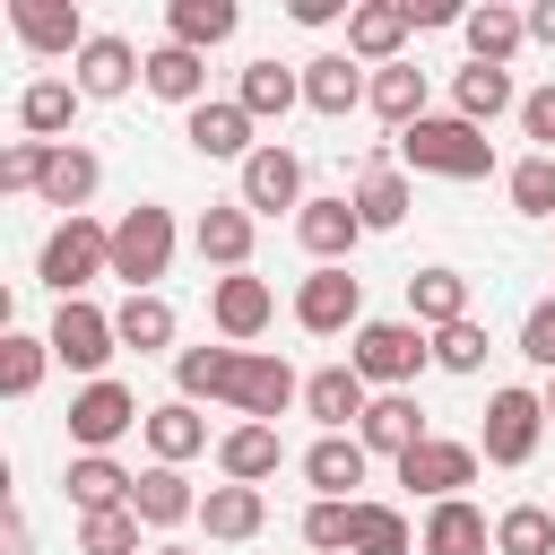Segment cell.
<instances>
[{
    "instance_id": "cell-39",
    "label": "cell",
    "mask_w": 555,
    "mask_h": 555,
    "mask_svg": "<svg viewBox=\"0 0 555 555\" xmlns=\"http://www.w3.org/2000/svg\"><path fill=\"white\" fill-rule=\"evenodd\" d=\"M234 364H243V347H182V356H173V382H182V399L199 408V399H225V390H234Z\"/></svg>"
},
{
    "instance_id": "cell-13",
    "label": "cell",
    "mask_w": 555,
    "mask_h": 555,
    "mask_svg": "<svg viewBox=\"0 0 555 555\" xmlns=\"http://www.w3.org/2000/svg\"><path fill=\"white\" fill-rule=\"evenodd\" d=\"M295 243L312 251V269H347V251L364 243L356 199H304V208H295Z\"/></svg>"
},
{
    "instance_id": "cell-23",
    "label": "cell",
    "mask_w": 555,
    "mask_h": 555,
    "mask_svg": "<svg viewBox=\"0 0 555 555\" xmlns=\"http://www.w3.org/2000/svg\"><path fill=\"white\" fill-rule=\"evenodd\" d=\"M182 139H191L199 156H234V165H251V113H243L234 95H225V104L208 95L199 113H182Z\"/></svg>"
},
{
    "instance_id": "cell-49",
    "label": "cell",
    "mask_w": 555,
    "mask_h": 555,
    "mask_svg": "<svg viewBox=\"0 0 555 555\" xmlns=\"http://www.w3.org/2000/svg\"><path fill=\"white\" fill-rule=\"evenodd\" d=\"M347 520H356V503H312V512H304V546L338 555V546H347Z\"/></svg>"
},
{
    "instance_id": "cell-36",
    "label": "cell",
    "mask_w": 555,
    "mask_h": 555,
    "mask_svg": "<svg viewBox=\"0 0 555 555\" xmlns=\"http://www.w3.org/2000/svg\"><path fill=\"white\" fill-rule=\"evenodd\" d=\"M95 182H104V165H95V147H52V173H43V199L61 208V217H87V199H95Z\"/></svg>"
},
{
    "instance_id": "cell-10",
    "label": "cell",
    "mask_w": 555,
    "mask_h": 555,
    "mask_svg": "<svg viewBox=\"0 0 555 555\" xmlns=\"http://www.w3.org/2000/svg\"><path fill=\"white\" fill-rule=\"evenodd\" d=\"M130 425H147V408H139L121 382H87V390L69 399V442H78V451H113Z\"/></svg>"
},
{
    "instance_id": "cell-27",
    "label": "cell",
    "mask_w": 555,
    "mask_h": 555,
    "mask_svg": "<svg viewBox=\"0 0 555 555\" xmlns=\"http://www.w3.org/2000/svg\"><path fill=\"white\" fill-rule=\"evenodd\" d=\"M364 460H373V451H364L356 434H321V442L304 451V477H312L321 503H356L347 486H364Z\"/></svg>"
},
{
    "instance_id": "cell-28",
    "label": "cell",
    "mask_w": 555,
    "mask_h": 555,
    "mask_svg": "<svg viewBox=\"0 0 555 555\" xmlns=\"http://www.w3.org/2000/svg\"><path fill=\"white\" fill-rule=\"evenodd\" d=\"M468 61H486V69H503L520 43H529V9H512V0H486V9H468Z\"/></svg>"
},
{
    "instance_id": "cell-37",
    "label": "cell",
    "mask_w": 555,
    "mask_h": 555,
    "mask_svg": "<svg viewBox=\"0 0 555 555\" xmlns=\"http://www.w3.org/2000/svg\"><path fill=\"white\" fill-rule=\"evenodd\" d=\"M234 104H243L251 121H269V113H295V104H304V69L251 61V69H243V87H234Z\"/></svg>"
},
{
    "instance_id": "cell-31",
    "label": "cell",
    "mask_w": 555,
    "mask_h": 555,
    "mask_svg": "<svg viewBox=\"0 0 555 555\" xmlns=\"http://www.w3.org/2000/svg\"><path fill=\"white\" fill-rule=\"evenodd\" d=\"M408 321H416V330L468 321V278H460V269H416V278H408Z\"/></svg>"
},
{
    "instance_id": "cell-33",
    "label": "cell",
    "mask_w": 555,
    "mask_h": 555,
    "mask_svg": "<svg viewBox=\"0 0 555 555\" xmlns=\"http://www.w3.org/2000/svg\"><path fill=\"white\" fill-rule=\"evenodd\" d=\"M199 520H208V538L243 546V538H260V520H269V494H260V486H208V494H199Z\"/></svg>"
},
{
    "instance_id": "cell-46",
    "label": "cell",
    "mask_w": 555,
    "mask_h": 555,
    "mask_svg": "<svg viewBox=\"0 0 555 555\" xmlns=\"http://www.w3.org/2000/svg\"><path fill=\"white\" fill-rule=\"evenodd\" d=\"M434 364H442V373H477V364H486V321L468 312V321L434 330Z\"/></svg>"
},
{
    "instance_id": "cell-20",
    "label": "cell",
    "mask_w": 555,
    "mask_h": 555,
    "mask_svg": "<svg viewBox=\"0 0 555 555\" xmlns=\"http://www.w3.org/2000/svg\"><path fill=\"white\" fill-rule=\"evenodd\" d=\"M304 104L312 113H356V104H373V78H364V61L356 52H321V61H304Z\"/></svg>"
},
{
    "instance_id": "cell-25",
    "label": "cell",
    "mask_w": 555,
    "mask_h": 555,
    "mask_svg": "<svg viewBox=\"0 0 555 555\" xmlns=\"http://www.w3.org/2000/svg\"><path fill=\"white\" fill-rule=\"evenodd\" d=\"M147 451H156V468H182V460H199L208 451V416L191 408V399H165V408H147Z\"/></svg>"
},
{
    "instance_id": "cell-2",
    "label": "cell",
    "mask_w": 555,
    "mask_h": 555,
    "mask_svg": "<svg viewBox=\"0 0 555 555\" xmlns=\"http://www.w3.org/2000/svg\"><path fill=\"white\" fill-rule=\"evenodd\" d=\"M35 278H43L61 304H78V286L113 278V225H95V217H61V225L43 234V251H35Z\"/></svg>"
},
{
    "instance_id": "cell-19",
    "label": "cell",
    "mask_w": 555,
    "mask_h": 555,
    "mask_svg": "<svg viewBox=\"0 0 555 555\" xmlns=\"http://www.w3.org/2000/svg\"><path fill=\"white\" fill-rule=\"evenodd\" d=\"M130 486H139V477H130L113 451H78V460L61 468V494L78 503V520H87V512H130Z\"/></svg>"
},
{
    "instance_id": "cell-16",
    "label": "cell",
    "mask_w": 555,
    "mask_h": 555,
    "mask_svg": "<svg viewBox=\"0 0 555 555\" xmlns=\"http://www.w3.org/2000/svg\"><path fill=\"white\" fill-rule=\"evenodd\" d=\"M243 208L251 217H278V208H304V156L295 147H251V165H243Z\"/></svg>"
},
{
    "instance_id": "cell-4",
    "label": "cell",
    "mask_w": 555,
    "mask_h": 555,
    "mask_svg": "<svg viewBox=\"0 0 555 555\" xmlns=\"http://www.w3.org/2000/svg\"><path fill=\"white\" fill-rule=\"evenodd\" d=\"M347 364H356L364 382H382V390H408V382L434 364V338H425L416 321H364L356 347H347Z\"/></svg>"
},
{
    "instance_id": "cell-32",
    "label": "cell",
    "mask_w": 555,
    "mask_h": 555,
    "mask_svg": "<svg viewBox=\"0 0 555 555\" xmlns=\"http://www.w3.org/2000/svg\"><path fill=\"white\" fill-rule=\"evenodd\" d=\"M130 512H139L147 529H182V520H199V494H191L182 468H147V477L130 486Z\"/></svg>"
},
{
    "instance_id": "cell-9",
    "label": "cell",
    "mask_w": 555,
    "mask_h": 555,
    "mask_svg": "<svg viewBox=\"0 0 555 555\" xmlns=\"http://www.w3.org/2000/svg\"><path fill=\"white\" fill-rule=\"evenodd\" d=\"M477 442H442V434H425L408 460H399V486H416L425 503H451V494H468L477 486Z\"/></svg>"
},
{
    "instance_id": "cell-42",
    "label": "cell",
    "mask_w": 555,
    "mask_h": 555,
    "mask_svg": "<svg viewBox=\"0 0 555 555\" xmlns=\"http://www.w3.org/2000/svg\"><path fill=\"white\" fill-rule=\"evenodd\" d=\"M113 330H121V347L156 356V347H173V304H165V295H130V304L113 312Z\"/></svg>"
},
{
    "instance_id": "cell-40",
    "label": "cell",
    "mask_w": 555,
    "mask_h": 555,
    "mask_svg": "<svg viewBox=\"0 0 555 555\" xmlns=\"http://www.w3.org/2000/svg\"><path fill=\"white\" fill-rule=\"evenodd\" d=\"M347 555H408V512H399V503H356Z\"/></svg>"
},
{
    "instance_id": "cell-48",
    "label": "cell",
    "mask_w": 555,
    "mask_h": 555,
    "mask_svg": "<svg viewBox=\"0 0 555 555\" xmlns=\"http://www.w3.org/2000/svg\"><path fill=\"white\" fill-rule=\"evenodd\" d=\"M520 356H529L538 373H555V295L529 304V321H520Z\"/></svg>"
},
{
    "instance_id": "cell-52",
    "label": "cell",
    "mask_w": 555,
    "mask_h": 555,
    "mask_svg": "<svg viewBox=\"0 0 555 555\" xmlns=\"http://www.w3.org/2000/svg\"><path fill=\"white\" fill-rule=\"evenodd\" d=\"M338 9H347V0H286V17H295V26H330Z\"/></svg>"
},
{
    "instance_id": "cell-56",
    "label": "cell",
    "mask_w": 555,
    "mask_h": 555,
    "mask_svg": "<svg viewBox=\"0 0 555 555\" xmlns=\"http://www.w3.org/2000/svg\"><path fill=\"white\" fill-rule=\"evenodd\" d=\"M147 555H182V546H147Z\"/></svg>"
},
{
    "instance_id": "cell-51",
    "label": "cell",
    "mask_w": 555,
    "mask_h": 555,
    "mask_svg": "<svg viewBox=\"0 0 555 555\" xmlns=\"http://www.w3.org/2000/svg\"><path fill=\"white\" fill-rule=\"evenodd\" d=\"M408 17H416V26H468L460 0H408Z\"/></svg>"
},
{
    "instance_id": "cell-44",
    "label": "cell",
    "mask_w": 555,
    "mask_h": 555,
    "mask_svg": "<svg viewBox=\"0 0 555 555\" xmlns=\"http://www.w3.org/2000/svg\"><path fill=\"white\" fill-rule=\"evenodd\" d=\"M503 191H512V208H520V217H555V156H538V147H529V156L503 173Z\"/></svg>"
},
{
    "instance_id": "cell-43",
    "label": "cell",
    "mask_w": 555,
    "mask_h": 555,
    "mask_svg": "<svg viewBox=\"0 0 555 555\" xmlns=\"http://www.w3.org/2000/svg\"><path fill=\"white\" fill-rule=\"evenodd\" d=\"M43 364H52V338H26V330L0 338V390H9V399H26V390L43 382Z\"/></svg>"
},
{
    "instance_id": "cell-21",
    "label": "cell",
    "mask_w": 555,
    "mask_h": 555,
    "mask_svg": "<svg viewBox=\"0 0 555 555\" xmlns=\"http://www.w3.org/2000/svg\"><path fill=\"white\" fill-rule=\"evenodd\" d=\"M408 208H416V191H408V165L373 147V156H364V182H356V217H364V234H390Z\"/></svg>"
},
{
    "instance_id": "cell-54",
    "label": "cell",
    "mask_w": 555,
    "mask_h": 555,
    "mask_svg": "<svg viewBox=\"0 0 555 555\" xmlns=\"http://www.w3.org/2000/svg\"><path fill=\"white\" fill-rule=\"evenodd\" d=\"M529 43H555V0H538V9H529Z\"/></svg>"
},
{
    "instance_id": "cell-34",
    "label": "cell",
    "mask_w": 555,
    "mask_h": 555,
    "mask_svg": "<svg viewBox=\"0 0 555 555\" xmlns=\"http://www.w3.org/2000/svg\"><path fill=\"white\" fill-rule=\"evenodd\" d=\"M225 35H234V0H165V43L217 52Z\"/></svg>"
},
{
    "instance_id": "cell-45",
    "label": "cell",
    "mask_w": 555,
    "mask_h": 555,
    "mask_svg": "<svg viewBox=\"0 0 555 555\" xmlns=\"http://www.w3.org/2000/svg\"><path fill=\"white\" fill-rule=\"evenodd\" d=\"M139 512H87L78 520V555H139Z\"/></svg>"
},
{
    "instance_id": "cell-35",
    "label": "cell",
    "mask_w": 555,
    "mask_h": 555,
    "mask_svg": "<svg viewBox=\"0 0 555 555\" xmlns=\"http://www.w3.org/2000/svg\"><path fill=\"white\" fill-rule=\"evenodd\" d=\"M451 113L460 121H494V113H520V95H512V69H486V61H468L460 78H451Z\"/></svg>"
},
{
    "instance_id": "cell-1",
    "label": "cell",
    "mask_w": 555,
    "mask_h": 555,
    "mask_svg": "<svg viewBox=\"0 0 555 555\" xmlns=\"http://www.w3.org/2000/svg\"><path fill=\"white\" fill-rule=\"evenodd\" d=\"M408 173H434V182H486L494 173V139L477 130V121H460V113H425L416 130H399V147H390Z\"/></svg>"
},
{
    "instance_id": "cell-26",
    "label": "cell",
    "mask_w": 555,
    "mask_h": 555,
    "mask_svg": "<svg viewBox=\"0 0 555 555\" xmlns=\"http://www.w3.org/2000/svg\"><path fill=\"white\" fill-rule=\"evenodd\" d=\"M278 460H286L278 425H225V434H217V468H225V486H260V477H278Z\"/></svg>"
},
{
    "instance_id": "cell-14",
    "label": "cell",
    "mask_w": 555,
    "mask_h": 555,
    "mask_svg": "<svg viewBox=\"0 0 555 555\" xmlns=\"http://www.w3.org/2000/svg\"><path fill=\"white\" fill-rule=\"evenodd\" d=\"M364 408H373V382H364L356 364H321V373H304V416H312L321 434L364 425Z\"/></svg>"
},
{
    "instance_id": "cell-30",
    "label": "cell",
    "mask_w": 555,
    "mask_h": 555,
    "mask_svg": "<svg viewBox=\"0 0 555 555\" xmlns=\"http://www.w3.org/2000/svg\"><path fill=\"white\" fill-rule=\"evenodd\" d=\"M78 78H35L26 95H17V121H26V139H43V147H61V130L78 121Z\"/></svg>"
},
{
    "instance_id": "cell-55",
    "label": "cell",
    "mask_w": 555,
    "mask_h": 555,
    "mask_svg": "<svg viewBox=\"0 0 555 555\" xmlns=\"http://www.w3.org/2000/svg\"><path fill=\"white\" fill-rule=\"evenodd\" d=\"M538 399H546V425H555V382H546V390H538Z\"/></svg>"
},
{
    "instance_id": "cell-11",
    "label": "cell",
    "mask_w": 555,
    "mask_h": 555,
    "mask_svg": "<svg viewBox=\"0 0 555 555\" xmlns=\"http://www.w3.org/2000/svg\"><path fill=\"white\" fill-rule=\"evenodd\" d=\"M269 312H278V295H269V278H251V269H234V278L208 286V321H217L225 347H251V338L269 330Z\"/></svg>"
},
{
    "instance_id": "cell-47",
    "label": "cell",
    "mask_w": 555,
    "mask_h": 555,
    "mask_svg": "<svg viewBox=\"0 0 555 555\" xmlns=\"http://www.w3.org/2000/svg\"><path fill=\"white\" fill-rule=\"evenodd\" d=\"M43 173H52V147L43 139H17L0 156V191H43Z\"/></svg>"
},
{
    "instance_id": "cell-38",
    "label": "cell",
    "mask_w": 555,
    "mask_h": 555,
    "mask_svg": "<svg viewBox=\"0 0 555 555\" xmlns=\"http://www.w3.org/2000/svg\"><path fill=\"white\" fill-rule=\"evenodd\" d=\"M373 113H382L390 130H416V121H425V69H416V61L373 69Z\"/></svg>"
},
{
    "instance_id": "cell-24",
    "label": "cell",
    "mask_w": 555,
    "mask_h": 555,
    "mask_svg": "<svg viewBox=\"0 0 555 555\" xmlns=\"http://www.w3.org/2000/svg\"><path fill=\"white\" fill-rule=\"evenodd\" d=\"M356 442H364V451H382V460H408V451L425 442V416H416V399H408V390H382V399L364 408Z\"/></svg>"
},
{
    "instance_id": "cell-3",
    "label": "cell",
    "mask_w": 555,
    "mask_h": 555,
    "mask_svg": "<svg viewBox=\"0 0 555 555\" xmlns=\"http://www.w3.org/2000/svg\"><path fill=\"white\" fill-rule=\"evenodd\" d=\"M173 208H156V199H139V208H121V225H113V278L130 286V295H156V278L173 269Z\"/></svg>"
},
{
    "instance_id": "cell-8",
    "label": "cell",
    "mask_w": 555,
    "mask_h": 555,
    "mask_svg": "<svg viewBox=\"0 0 555 555\" xmlns=\"http://www.w3.org/2000/svg\"><path fill=\"white\" fill-rule=\"evenodd\" d=\"M295 330H312V338L364 330V278H356V269H312V278L295 286Z\"/></svg>"
},
{
    "instance_id": "cell-17",
    "label": "cell",
    "mask_w": 555,
    "mask_h": 555,
    "mask_svg": "<svg viewBox=\"0 0 555 555\" xmlns=\"http://www.w3.org/2000/svg\"><path fill=\"white\" fill-rule=\"evenodd\" d=\"M9 26H17L43 61H61V52L78 61V52H87V17H78V0H9Z\"/></svg>"
},
{
    "instance_id": "cell-5",
    "label": "cell",
    "mask_w": 555,
    "mask_h": 555,
    "mask_svg": "<svg viewBox=\"0 0 555 555\" xmlns=\"http://www.w3.org/2000/svg\"><path fill=\"white\" fill-rule=\"evenodd\" d=\"M538 434H546V399L512 382V390L486 399V434H477V451H486L494 468H529V460H538Z\"/></svg>"
},
{
    "instance_id": "cell-7",
    "label": "cell",
    "mask_w": 555,
    "mask_h": 555,
    "mask_svg": "<svg viewBox=\"0 0 555 555\" xmlns=\"http://www.w3.org/2000/svg\"><path fill=\"white\" fill-rule=\"evenodd\" d=\"M295 399H304L295 364H286V356H269V347H243V364H234V390H225V408H243V425H278V416H286Z\"/></svg>"
},
{
    "instance_id": "cell-29",
    "label": "cell",
    "mask_w": 555,
    "mask_h": 555,
    "mask_svg": "<svg viewBox=\"0 0 555 555\" xmlns=\"http://www.w3.org/2000/svg\"><path fill=\"white\" fill-rule=\"evenodd\" d=\"M147 95H165V104H182V113H199V104H208V52H182V43H156V52H147Z\"/></svg>"
},
{
    "instance_id": "cell-53",
    "label": "cell",
    "mask_w": 555,
    "mask_h": 555,
    "mask_svg": "<svg viewBox=\"0 0 555 555\" xmlns=\"http://www.w3.org/2000/svg\"><path fill=\"white\" fill-rule=\"evenodd\" d=\"M0 555H35V529H26L17 512H9V529H0Z\"/></svg>"
},
{
    "instance_id": "cell-12",
    "label": "cell",
    "mask_w": 555,
    "mask_h": 555,
    "mask_svg": "<svg viewBox=\"0 0 555 555\" xmlns=\"http://www.w3.org/2000/svg\"><path fill=\"white\" fill-rule=\"evenodd\" d=\"M69 78H78V95H95V104H113V95H130V87H147V61L130 52V35H87V52L69 61Z\"/></svg>"
},
{
    "instance_id": "cell-15",
    "label": "cell",
    "mask_w": 555,
    "mask_h": 555,
    "mask_svg": "<svg viewBox=\"0 0 555 555\" xmlns=\"http://www.w3.org/2000/svg\"><path fill=\"white\" fill-rule=\"evenodd\" d=\"M408 35H416L408 0H356V9H347V52H356L364 69H390Z\"/></svg>"
},
{
    "instance_id": "cell-22",
    "label": "cell",
    "mask_w": 555,
    "mask_h": 555,
    "mask_svg": "<svg viewBox=\"0 0 555 555\" xmlns=\"http://www.w3.org/2000/svg\"><path fill=\"white\" fill-rule=\"evenodd\" d=\"M416 555H494V520H486L468 494H451V503H434V512H425Z\"/></svg>"
},
{
    "instance_id": "cell-18",
    "label": "cell",
    "mask_w": 555,
    "mask_h": 555,
    "mask_svg": "<svg viewBox=\"0 0 555 555\" xmlns=\"http://www.w3.org/2000/svg\"><path fill=\"white\" fill-rule=\"evenodd\" d=\"M251 234H260V217L243 208V199H217V208H199V225H191V243H199V260L208 269H251Z\"/></svg>"
},
{
    "instance_id": "cell-6",
    "label": "cell",
    "mask_w": 555,
    "mask_h": 555,
    "mask_svg": "<svg viewBox=\"0 0 555 555\" xmlns=\"http://www.w3.org/2000/svg\"><path fill=\"white\" fill-rule=\"evenodd\" d=\"M43 338H52V356H61L69 373H87V382H104V364L121 356V330H113V312H95L87 295H78V304H61Z\"/></svg>"
},
{
    "instance_id": "cell-41",
    "label": "cell",
    "mask_w": 555,
    "mask_h": 555,
    "mask_svg": "<svg viewBox=\"0 0 555 555\" xmlns=\"http://www.w3.org/2000/svg\"><path fill=\"white\" fill-rule=\"evenodd\" d=\"M494 555H555V512H546V503L494 512Z\"/></svg>"
},
{
    "instance_id": "cell-50",
    "label": "cell",
    "mask_w": 555,
    "mask_h": 555,
    "mask_svg": "<svg viewBox=\"0 0 555 555\" xmlns=\"http://www.w3.org/2000/svg\"><path fill=\"white\" fill-rule=\"evenodd\" d=\"M520 139H538V156H555V78L520 95Z\"/></svg>"
}]
</instances>
